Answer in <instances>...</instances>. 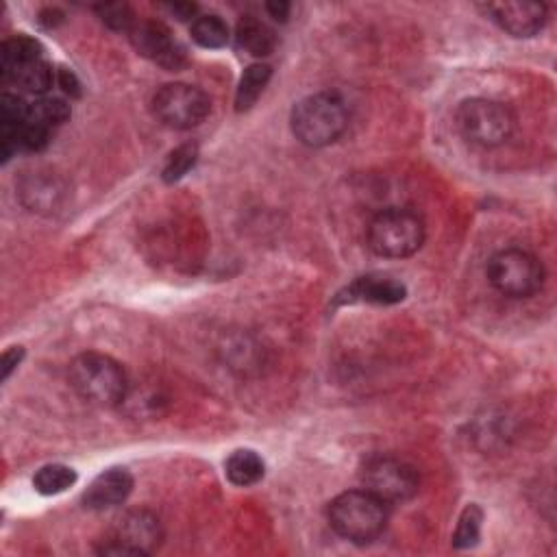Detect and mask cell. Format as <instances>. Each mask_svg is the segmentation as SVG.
I'll list each match as a JSON object with an SVG mask.
<instances>
[{
  "instance_id": "6da1fadb",
  "label": "cell",
  "mask_w": 557,
  "mask_h": 557,
  "mask_svg": "<svg viewBox=\"0 0 557 557\" xmlns=\"http://www.w3.org/2000/svg\"><path fill=\"white\" fill-rule=\"evenodd\" d=\"M329 523L338 536L368 544L388 525V503L366 488L349 490L329 503Z\"/></svg>"
},
{
  "instance_id": "7a4b0ae2",
  "label": "cell",
  "mask_w": 557,
  "mask_h": 557,
  "mask_svg": "<svg viewBox=\"0 0 557 557\" xmlns=\"http://www.w3.org/2000/svg\"><path fill=\"white\" fill-rule=\"evenodd\" d=\"M292 133L309 148H323L342 138L349 127V111L342 98L331 92H320L303 98L292 109Z\"/></svg>"
},
{
  "instance_id": "3957f363",
  "label": "cell",
  "mask_w": 557,
  "mask_h": 557,
  "mask_svg": "<svg viewBox=\"0 0 557 557\" xmlns=\"http://www.w3.org/2000/svg\"><path fill=\"white\" fill-rule=\"evenodd\" d=\"M68 377L81 399L101 407L118 405L127 396V375L122 366L103 353L74 357Z\"/></svg>"
},
{
  "instance_id": "277c9868",
  "label": "cell",
  "mask_w": 557,
  "mask_h": 557,
  "mask_svg": "<svg viewBox=\"0 0 557 557\" xmlns=\"http://www.w3.org/2000/svg\"><path fill=\"white\" fill-rule=\"evenodd\" d=\"M425 242V222L412 209L390 207L379 212L368 225V246L379 257H410Z\"/></svg>"
},
{
  "instance_id": "5b68a950",
  "label": "cell",
  "mask_w": 557,
  "mask_h": 557,
  "mask_svg": "<svg viewBox=\"0 0 557 557\" xmlns=\"http://www.w3.org/2000/svg\"><path fill=\"white\" fill-rule=\"evenodd\" d=\"M457 127L464 138L475 144L492 148L510 140L514 133V114L503 103L490 101V98H470L457 109Z\"/></svg>"
},
{
  "instance_id": "8992f818",
  "label": "cell",
  "mask_w": 557,
  "mask_h": 557,
  "mask_svg": "<svg viewBox=\"0 0 557 557\" xmlns=\"http://www.w3.org/2000/svg\"><path fill=\"white\" fill-rule=\"evenodd\" d=\"M488 279L494 290L510 299H529L544 281V270L538 259L521 249H507L488 262Z\"/></svg>"
},
{
  "instance_id": "52a82bcc",
  "label": "cell",
  "mask_w": 557,
  "mask_h": 557,
  "mask_svg": "<svg viewBox=\"0 0 557 557\" xmlns=\"http://www.w3.org/2000/svg\"><path fill=\"white\" fill-rule=\"evenodd\" d=\"M162 538L164 531L155 514L146 510H133L118 518L98 553L111 557L151 555L162 544Z\"/></svg>"
},
{
  "instance_id": "ba28073f",
  "label": "cell",
  "mask_w": 557,
  "mask_h": 557,
  "mask_svg": "<svg viewBox=\"0 0 557 557\" xmlns=\"http://www.w3.org/2000/svg\"><path fill=\"white\" fill-rule=\"evenodd\" d=\"M212 111L209 96L188 83H168L153 96V114L162 125L188 131L201 125Z\"/></svg>"
},
{
  "instance_id": "9c48e42d",
  "label": "cell",
  "mask_w": 557,
  "mask_h": 557,
  "mask_svg": "<svg viewBox=\"0 0 557 557\" xmlns=\"http://www.w3.org/2000/svg\"><path fill=\"white\" fill-rule=\"evenodd\" d=\"M362 481L366 490L377 494L388 505L414 499L420 488L418 470L412 464L388 455L370 457L362 468Z\"/></svg>"
},
{
  "instance_id": "30bf717a",
  "label": "cell",
  "mask_w": 557,
  "mask_h": 557,
  "mask_svg": "<svg viewBox=\"0 0 557 557\" xmlns=\"http://www.w3.org/2000/svg\"><path fill=\"white\" fill-rule=\"evenodd\" d=\"M131 33V44L142 57L155 61L166 70H179L185 64V48L172 31L159 20L135 22Z\"/></svg>"
},
{
  "instance_id": "8fae6325",
  "label": "cell",
  "mask_w": 557,
  "mask_h": 557,
  "mask_svg": "<svg viewBox=\"0 0 557 557\" xmlns=\"http://www.w3.org/2000/svg\"><path fill=\"white\" fill-rule=\"evenodd\" d=\"M486 14L499 24V27L514 37H534L542 31L547 22V7L542 3H490L484 5Z\"/></svg>"
},
{
  "instance_id": "7c38bea8",
  "label": "cell",
  "mask_w": 557,
  "mask_h": 557,
  "mask_svg": "<svg viewBox=\"0 0 557 557\" xmlns=\"http://www.w3.org/2000/svg\"><path fill=\"white\" fill-rule=\"evenodd\" d=\"M131 490L133 477L129 475V470L111 468L92 481V486L83 494V503L88 510H109V507L125 503Z\"/></svg>"
},
{
  "instance_id": "4fadbf2b",
  "label": "cell",
  "mask_w": 557,
  "mask_h": 557,
  "mask_svg": "<svg viewBox=\"0 0 557 557\" xmlns=\"http://www.w3.org/2000/svg\"><path fill=\"white\" fill-rule=\"evenodd\" d=\"M346 301H362V303H375V305H394L405 299V286L390 277H375L368 275L357 279L353 286L346 290Z\"/></svg>"
},
{
  "instance_id": "5bb4252c",
  "label": "cell",
  "mask_w": 557,
  "mask_h": 557,
  "mask_svg": "<svg viewBox=\"0 0 557 557\" xmlns=\"http://www.w3.org/2000/svg\"><path fill=\"white\" fill-rule=\"evenodd\" d=\"M3 79L7 83L18 85L24 92L44 96L48 90H53V85L57 83V74L51 64H46L44 59H37L11 70H3Z\"/></svg>"
},
{
  "instance_id": "9a60e30c",
  "label": "cell",
  "mask_w": 557,
  "mask_h": 557,
  "mask_svg": "<svg viewBox=\"0 0 557 557\" xmlns=\"http://www.w3.org/2000/svg\"><path fill=\"white\" fill-rule=\"evenodd\" d=\"M235 37H238V44L244 48V51L253 57H268L270 53H275V46H277L275 31L259 18L244 16L238 22Z\"/></svg>"
},
{
  "instance_id": "2e32d148",
  "label": "cell",
  "mask_w": 557,
  "mask_h": 557,
  "mask_svg": "<svg viewBox=\"0 0 557 557\" xmlns=\"http://www.w3.org/2000/svg\"><path fill=\"white\" fill-rule=\"evenodd\" d=\"M20 194H22V201L27 203L33 209V212H35V209L40 212V209L57 207L64 190L59 188V183L55 179L44 177L42 172H37V175L27 177L22 181Z\"/></svg>"
},
{
  "instance_id": "e0dca14e",
  "label": "cell",
  "mask_w": 557,
  "mask_h": 557,
  "mask_svg": "<svg viewBox=\"0 0 557 557\" xmlns=\"http://www.w3.org/2000/svg\"><path fill=\"white\" fill-rule=\"evenodd\" d=\"M264 460L255 451H235L227 460V477L233 486H255L264 477Z\"/></svg>"
},
{
  "instance_id": "ac0fdd59",
  "label": "cell",
  "mask_w": 557,
  "mask_h": 557,
  "mask_svg": "<svg viewBox=\"0 0 557 557\" xmlns=\"http://www.w3.org/2000/svg\"><path fill=\"white\" fill-rule=\"evenodd\" d=\"M68 118H70V105L64 101V98L40 96L35 98L33 103H29L27 120L46 131H53L55 127L64 125Z\"/></svg>"
},
{
  "instance_id": "d6986e66",
  "label": "cell",
  "mask_w": 557,
  "mask_h": 557,
  "mask_svg": "<svg viewBox=\"0 0 557 557\" xmlns=\"http://www.w3.org/2000/svg\"><path fill=\"white\" fill-rule=\"evenodd\" d=\"M270 77H272V68L266 64H253L246 68L240 79L238 92H235V109L238 111L251 109L257 103V98L266 90Z\"/></svg>"
},
{
  "instance_id": "ffe728a7",
  "label": "cell",
  "mask_w": 557,
  "mask_h": 557,
  "mask_svg": "<svg viewBox=\"0 0 557 557\" xmlns=\"http://www.w3.org/2000/svg\"><path fill=\"white\" fill-rule=\"evenodd\" d=\"M42 53H44L42 44L33 40V37H27V35L11 37V40H7L3 44V66H0V68L11 70V68L22 66V64H29V61L42 59ZM3 70H0V72H3Z\"/></svg>"
},
{
  "instance_id": "44dd1931",
  "label": "cell",
  "mask_w": 557,
  "mask_h": 557,
  "mask_svg": "<svg viewBox=\"0 0 557 557\" xmlns=\"http://www.w3.org/2000/svg\"><path fill=\"white\" fill-rule=\"evenodd\" d=\"M74 484H77V473H74L70 466H64V464L44 466L33 479L35 490L40 494H46V497H51V494L66 492Z\"/></svg>"
},
{
  "instance_id": "7402d4cb",
  "label": "cell",
  "mask_w": 557,
  "mask_h": 557,
  "mask_svg": "<svg viewBox=\"0 0 557 557\" xmlns=\"http://www.w3.org/2000/svg\"><path fill=\"white\" fill-rule=\"evenodd\" d=\"M192 40L203 48H222L229 42V27L220 16H201L192 22Z\"/></svg>"
},
{
  "instance_id": "603a6c76",
  "label": "cell",
  "mask_w": 557,
  "mask_h": 557,
  "mask_svg": "<svg viewBox=\"0 0 557 557\" xmlns=\"http://www.w3.org/2000/svg\"><path fill=\"white\" fill-rule=\"evenodd\" d=\"M481 523H484V512L477 505H468L457 523L453 544L457 549H470L475 547L481 538Z\"/></svg>"
},
{
  "instance_id": "cb8c5ba5",
  "label": "cell",
  "mask_w": 557,
  "mask_h": 557,
  "mask_svg": "<svg viewBox=\"0 0 557 557\" xmlns=\"http://www.w3.org/2000/svg\"><path fill=\"white\" fill-rule=\"evenodd\" d=\"M196 157H198L196 144H183V146H179L177 151L172 153L170 159H168V164L164 168V179L168 183H175L183 175H188V170L196 164Z\"/></svg>"
},
{
  "instance_id": "d4e9b609",
  "label": "cell",
  "mask_w": 557,
  "mask_h": 557,
  "mask_svg": "<svg viewBox=\"0 0 557 557\" xmlns=\"http://www.w3.org/2000/svg\"><path fill=\"white\" fill-rule=\"evenodd\" d=\"M98 14H101V20L107 27L114 31H131L135 27V16L129 5H101L98 7Z\"/></svg>"
},
{
  "instance_id": "484cf974",
  "label": "cell",
  "mask_w": 557,
  "mask_h": 557,
  "mask_svg": "<svg viewBox=\"0 0 557 557\" xmlns=\"http://www.w3.org/2000/svg\"><path fill=\"white\" fill-rule=\"evenodd\" d=\"M22 355H24V351L20 349V346H14V349H9L3 355V379H9V375L14 373V368L20 364Z\"/></svg>"
},
{
  "instance_id": "4316f807",
  "label": "cell",
  "mask_w": 557,
  "mask_h": 557,
  "mask_svg": "<svg viewBox=\"0 0 557 557\" xmlns=\"http://www.w3.org/2000/svg\"><path fill=\"white\" fill-rule=\"evenodd\" d=\"M57 85H61L66 94H79V83H77V79H74V74L70 70L57 72Z\"/></svg>"
},
{
  "instance_id": "83f0119b",
  "label": "cell",
  "mask_w": 557,
  "mask_h": 557,
  "mask_svg": "<svg viewBox=\"0 0 557 557\" xmlns=\"http://www.w3.org/2000/svg\"><path fill=\"white\" fill-rule=\"evenodd\" d=\"M166 9L170 11L172 16L177 20H192L196 14V5L192 3H175V5H166Z\"/></svg>"
},
{
  "instance_id": "f1b7e54d",
  "label": "cell",
  "mask_w": 557,
  "mask_h": 557,
  "mask_svg": "<svg viewBox=\"0 0 557 557\" xmlns=\"http://www.w3.org/2000/svg\"><path fill=\"white\" fill-rule=\"evenodd\" d=\"M290 5L288 3H268L266 5V11L268 14L275 18V20H281V22H286L288 16H290Z\"/></svg>"
}]
</instances>
